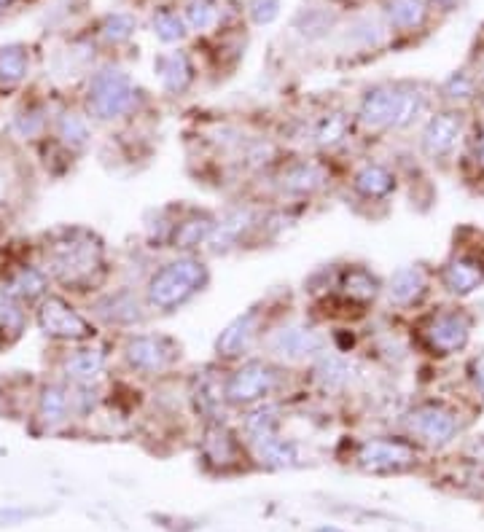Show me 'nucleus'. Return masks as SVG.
<instances>
[{
  "label": "nucleus",
  "instance_id": "obj_1",
  "mask_svg": "<svg viewBox=\"0 0 484 532\" xmlns=\"http://www.w3.org/2000/svg\"><path fill=\"white\" fill-rule=\"evenodd\" d=\"M46 272L73 291L95 288L105 275V245L89 229H57L44 245Z\"/></svg>",
  "mask_w": 484,
  "mask_h": 532
},
{
  "label": "nucleus",
  "instance_id": "obj_2",
  "mask_svg": "<svg viewBox=\"0 0 484 532\" xmlns=\"http://www.w3.org/2000/svg\"><path fill=\"white\" fill-rule=\"evenodd\" d=\"M428 95L415 84H377L366 89L355 111V121L366 132H401L423 119Z\"/></svg>",
  "mask_w": 484,
  "mask_h": 532
},
{
  "label": "nucleus",
  "instance_id": "obj_3",
  "mask_svg": "<svg viewBox=\"0 0 484 532\" xmlns=\"http://www.w3.org/2000/svg\"><path fill=\"white\" fill-rule=\"evenodd\" d=\"M210 280V272L205 261L191 253L156 266L148 275L146 283V304L154 312H175L183 304H189Z\"/></svg>",
  "mask_w": 484,
  "mask_h": 532
},
{
  "label": "nucleus",
  "instance_id": "obj_4",
  "mask_svg": "<svg viewBox=\"0 0 484 532\" xmlns=\"http://www.w3.org/2000/svg\"><path fill=\"white\" fill-rule=\"evenodd\" d=\"M140 103V89L121 68H100L87 84V113L97 121H119L132 116Z\"/></svg>",
  "mask_w": 484,
  "mask_h": 532
},
{
  "label": "nucleus",
  "instance_id": "obj_5",
  "mask_svg": "<svg viewBox=\"0 0 484 532\" xmlns=\"http://www.w3.org/2000/svg\"><path fill=\"white\" fill-rule=\"evenodd\" d=\"M471 331H474V315L466 312L463 307H441L431 312L420 326L425 350L439 358L447 355H458L471 342Z\"/></svg>",
  "mask_w": 484,
  "mask_h": 532
},
{
  "label": "nucleus",
  "instance_id": "obj_6",
  "mask_svg": "<svg viewBox=\"0 0 484 532\" xmlns=\"http://www.w3.org/2000/svg\"><path fill=\"white\" fill-rule=\"evenodd\" d=\"M404 425L415 441L431 449H441L458 438L463 422H460V412L455 406L444 404V401H423V404L409 409Z\"/></svg>",
  "mask_w": 484,
  "mask_h": 532
},
{
  "label": "nucleus",
  "instance_id": "obj_7",
  "mask_svg": "<svg viewBox=\"0 0 484 532\" xmlns=\"http://www.w3.org/2000/svg\"><path fill=\"white\" fill-rule=\"evenodd\" d=\"M277 387H280V369L275 363L253 358L237 366L226 379V404L248 409L267 401Z\"/></svg>",
  "mask_w": 484,
  "mask_h": 532
},
{
  "label": "nucleus",
  "instance_id": "obj_8",
  "mask_svg": "<svg viewBox=\"0 0 484 532\" xmlns=\"http://www.w3.org/2000/svg\"><path fill=\"white\" fill-rule=\"evenodd\" d=\"M124 361L143 377H156L181 361V344L165 334H135L124 344Z\"/></svg>",
  "mask_w": 484,
  "mask_h": 532
},
{
  "label": "nucleus",
  "instance_id": "obj_9",
  "mask_svg": "<svg viewBox=\"0 0 484 532\" xmlns=\"http://www.w3.org/2000/svg\"><path fill=\"white\" fill-rule=\"evenodd\" d=\"M35 320L49 339H60V342H87L95 336L92 323L68 299L52 293L35 307Z\"/></svg>",
  "mask_w": 484,
  "mask_h": 532
},
{
  "label": "nucleus",
  "instance_id": "obj_10",
  "mask_svg": "<svg viewBox=\"0 0 484 532\" xmlns=\"http://www.w3.org/2000/svg\"><path fill=\"white\" fill-rule=\"evenodd\" d=\"M264 344L269 355L280 363H312L320 352H326V336L318 328L302 326V323H286L269 331Z\"/></svg>",
  "mask_w": 484,
  "mask_h": 532
},
{
  "label": "nucleus",
  "instance_id": "obj_11",
  "mask_svg": "<svg viewBox=\"0 0 484 532\" xmlns=\"http://www.w3.org/2000/svg\"><path fill=\"white\" fill-rule=\"evenodd\" d=\"M466 135V116L455 108L433 111L420 132V151L431 162H444L458 151L460 140Z\"/></svg>",
  "mask_w": 484,
  "mask_h": 532
},
{
  "label": "nucleus",
  "instance_id": "obj_12",
  "mask_svg": "<svg viewBox=\"0 0 484 532\" xmlns=\"http://www.w3.org/2000/svg\"><path fill=\"white\" fill-rule=\"evenodd\" d=\"M355 463L372 473L407 471L417 463V447L407 438H366L355 452Z\"/></svg>",
  "mask_w": 484,
  "mask_h": 532
},
{
  "label": "nucleus",
  "instance_id": "obj_13",
  "mask_svg": "<svg viewBox=\"0 0 484 532\" xmlns=\"http://www.w3.org/2000/svg\"><path fill=\"white\" fill-rule=\"evenodd\" d=\"M146 309V299H140L138 293L130 291V288H119V291L100 296L92 304V315L108 328H132L146 320Z\"/></svg>",
  "mask_w": 484,
  "mask_h": 532
},
{
  "label": "nucleus",
  "instance_id": "obj_14",
  "mask_svg": "<svg viewBox=\"0 0 484 532\" xmlns=\"http://www.w3.org/2000/svg\"><path fill=\"white\" fill-rule=\"evenodd\" d=\"M261 336H264V312H261V307H251L245 315L234 318L232 323L218 334V358L234 361V358L248 355V352L253 350V344L259 342Z\"/></svg>",
  "mask_w": 484,
  "mask_h": 532
},
{
  "label": "nucleus",
  "instance_id": "obj_15",
  "mask_svg": "<svg viewBox=\"0 0 484 532\" xmlns=\"http://www.w3.org/2000/svg\"><path fill=\"white\" fill-rule=\"evenodd\" d=\"M439 280L450 296L466 299L484 285V258L476 253H455L441 266Z\"/></svg>",
  "mask_w": 484,
  "mask_h": 532
},
{
  "label": "nucleus",
  "instance_id": "obj_16",
  "mask_svg": "<svg viewBox=\"0 0 484 532\" xmlns=\"http://www.w3.org/2000/svg\"><path fill=\"white\" fill-rule=\"evenodd\" d=\"M329 186V170L315 159H296L277 175V189L288 197H312Z\"/></svg>",
  "mask_w": 484,
  "mask_h": 532
},
{
  "label": "nucleus",
  "instance_id": "obj_17",
  "mask_svg": "<svg viewBox=\"0 0 484 532\" xmlns=\"http://www.w3.org/2000/svg\"><path fill=\"white\" fill-rule=\"evenodd\" d=\"M216 224L218 218L213 213H208V210H191L186 215H178L170 248L189 253V250L199 248V245H208L213 232H216Z\"/></svg>",
  "mask_w": 484,
  "mask_h": 532
},
{
  "label": "nucleus",
  "instance_id": "obj_18",
  "mask_svg": "<svg viewBox=\"0 0 484 532\" xmlns=\"http://www.w3.org/2000/svg\"><path fill=\"white\" fill-rule=\"evenodd\" d=\"M428 285H431V277H428L423 266L407 264L398 266L396 272L390 275L388 285H385V293H388L390 304H396V307H412V304H417V301L428 293Z\"/></svg>",
  "mask_w": 484,
  "mask_h": 532
},
{
  "label": "nucleus",
  "instance_id": "obj_19",
  "mask_svg": "<svg viewBox=\"0 0 484 532\" xmlns=\"http://www.w3.org/2000/svg\"><path fill=\"white\" fill-rule=\"evenodd\" d=\"M108 355L100 347H78L62 361V377L70 385H97L105 374Z\"/></svg>",
  "mask_w": 484,
  "mask_h": 532
},
{
  "label": "nucleus",
  "instance_id": "obj_20",
  "mask_svg": "<svg viewBox=\"0 0 484 532\" xmlns=\"http://www.w3.org/2000/svg\"><path fill=\"white\" fill-rule=\"evenodd\" d=\"M3 288L19 299L22 304H41V301L49 296V272L44 266H17L6 280H3Z\"/></svg>",
  "mask_w": 484,
  "mask_h": 532
},
{
  "label": "nucleus",
  "instance_id": "obj_21",
  "mask_svg": "<svg viewBox=\"0 0 484 532\" xmlns=\"http://www.w3.org/2000/svg\"><path fill=\"white\" fill-rule=\"evenodd\" d=\"M396 181V172L390 167L380 162H366L353 175V189L358 197L369 199V202H385L390 194H396Z\"/></svg>",
  "mask_w": 484,
  "mask_h": 532
},
{
  "label": "nucleus",
  "instance_id": "obj_22",
  "mask_svg": "<svg viewBox=\"0 0 484 532\" xmlns=\"http://www.w3.org/2000/svg\"><path fill=\"white\" fill-rule=\"evenodd\" d=\"M312 379L323 393H342L353 382V366L339 352H320L312 361Z\"/></svg>",
  "mask_w": 484,
  "mask_h": 532
},
{
  "label": "nucleus",
  "instance_id": "obj_23",
  "mask_svg": "<svg viewBox=\"0 0 484 532\" xmlns=\"http://www.w3.org/2000/svg\"><path fill=\"white\" fill-rule=\"evenodd\" d=\"M35 417H38V422L49 430L65 425V422L73 417L68 385L49 382V385L41 387V393H38V406H35Z\"/></svg>",
  "mask_w": 484,
  "mask_h": 532
},
{
  "label": "nucleus",
  "instance_id": "obj_24",
  "mask_svg": "<svg viewBox=\"0 0 484 532\" xmlns=\"http://www.w3.org/2000/svg\"><path fill=\"white\" fill-rule=\"evenodd\" d=\"M154 70L159 73V81L170 95H183L194 81V65H191L186 52L159 54L154 60Z\"/></svg>",
  "mask_w": 484,
  "mask_h": 532
},
{
  "label": "nucleus",
  "instance_id": "obj_25",
  "mask_svg": "<svg viewBox=\"0 0 484 532\" xmlns=\"http://www.w3.org/2000/svg\"><path fill=\"white\" fill-rule=\"evenodd\" d=\"M251 449L256 460L267 468H294V465H299V447L291 438H283L280 433L251 441Z\"/></svg>",
  "mask_w": 484,
  "mask_h": 532
},
{
  "label": "nucleus",
  "instance_id": "obj_26",
  "mask_svg": "<svg viewBox=\"0 0 484 532\" xmlns=\"http://www.w3.org/2000/svg\"><path fill=\"white\" fill-rule=\"evenodd\" d=\"M337 288L342 291L350 304H358V307H366V304H372L382 291V283L377 277L366 269V266H350L345 275L339 277Z\"/></svg>",
  "mask_w": 484,
  "mask_h": 532
},
{
  "label": "nucleus",
  "instance_id": "obj_27",
  "mask_svg": "<svg viewBox=\"0 0 484 532\" xmlns=\"http://www.w3.org/2000/svg\"><path fill=\"white\" fill-rule=\"evenodd\" d=\"M202 449H205V457L210 463L216 465H232L237 457H240V438L234 436L232 430L221 425V422H213L205 430V441H202Z\"/></svg>",
  "mask_w": 484,
  "mask_h": 532
},
{
  "label": "nucleus",
  "instance_id": "obj_28",
  "mask_svg": "<svg viewBox=\"0 0 484 532\" xmlns=\"http://www.w3.org/2000/svg\"><path fill=\"white\" fill-rule=\"evenodd\" d=\"M253 226H256V218H253L251 210H242V207L240 210H232V213L224 215V218H218L216 232H213L208 245L213 250L234 248V245L245 237V232H251Z\"/></svg>",
  "mask_w": 484,
  "mask_h": 532
},
{
  "label": "nucleus",
  "instance_id": "obj_29",
  "mask_svg": "<svg viewBox=\"0 0 484 532\" xmlns=\"http://www.w3.org/2000/svg\"><path fill=\"white\" fill-rule=\"evenodd\" d=\"M191 395L197 401V412H202L205 417H218V409L226 404V382L213 374V371H205L194 379V387H191Z\"/></svg>",
  "mask_w": 484,
  "mask_h": 532
},
{
  "label": "nucleus",
  "instance_id": "obj_30",
  "mask_svg": "<svg viewBox=\"0 0 484 532\" xmlns=\"http://www.w3.org/2000/svg\"><path fill=\"white\" fill-rule=\"evenodd\" d=\"M280 428V409L275 404L261 401L256 406H248V412L242 414V433L251 441H259L264 436H272Z\"/></svg>",
  "mask_w": 484,
  "mask_h": 532
},
{
  "label": "nucleus",
  "instance_id": "obj_31",
  "mask_svg": "<svg viewBox=\"0 0 484 532\" xmlns=\"http://www.w3.org/2000/svg\"><path fill=\"white\" fill-rule=\"evenodd\" d=\"M479 78L474 76V73H468V70H455L444 84H441V100L447 103V108H455V111H460V108H466V105H471L476 100V95H479Z\"/></svg>",
  "mask_w": 484,
  "mask_h": 532
},
{
  "label": "nucleus",
  "instance_id": "obj_32",
  "mask_svg": "<svg viewBox=\"0 0 484 532\" xmlns=\"http://www.w3.org/2000/svg\"><path fill=\"white\" fill-rule=\"evenodd\" d=\"M350 127H353V119L345 111L326 113L312 127V143L318 148H337L347 138Z\"/></svg>",
  "mask_w": 484,
  "mask_h": 532
},
{
  "label": "nucleus",
  "instance_id": "obj_33",
  "mask_svg": "<svg viewBox=\"0 0 484 532\" xmlns=\"http://www.w3.org/2000/svg\"><path fill=\"white\" fill-rule=\"evenodd\" d=\"M385 17L396 30H417L428 17V0H388Z\"/></svg>",
  "mask_w": 484,
  "mask_h": 532
},
{
  "label": "nucleus",
  "instance_id": "obj_34",
  "mask_svg": "<svg viewBox=\"0 0 484 532\" xmlns=\"http://www.w3.org/2000/svg\"><path fill=\"white\" fill-rule=\"evenodd\" d=\"M27 73H30V52H27V46H22V43L0 46V84H22Z\"/></svg>",
  "mask_w": 484,
  "mask_h": 532
},
{
  "label": "nucleus",
  "instance_id": "obj_35",
  "mask_svg": "<svg viewBox=\"0 0 484 532\" xmlns=\"http://www.w3.org/2000/svg\"><path fill=\"white\" fill-rule=\"evenodd\" d=\"M57 138H60L62 146L70 148V151H81V148H87L89 140H92L89 119L73 111L62 113L60 119H57Z\"/></svg>",
  "mask_w": 484,
  "mask_h": 532
},
{
  "label": "nucleus",
  "instance_id": "obj_36",
  "mask_svg": "<svg viewBox=\"0 0 484 532\" xmlns=\"http://www.w3.org/2000/svg\"><path fill=\"white\" fill-rule=\"evenodd\" d=\"M334 25H337V14L329 9H304L294 19V30H299L304 38H323Z\"/></svg>",
  "mask_w": 484,
  "mask_h": 532
},
{
  "label": "nucleus",
  "instance_id": "obj_37",
  "mask_svg": "<svg viewBox=\"0 0 484 532\" xmlns=\"http://www.w3.org/2000/svg\"><path fill=\"white\" fill-rule=\"evenodd\" d=\"M183 22L197 30V33H205L210 27L218 22V3L216 0H186L183 6Z\"/></svg>",
  "mask_w": 484,
  "mask_h": 532
},
{
  "label": "nucleus",
  "instance_id": "obj_38",
  "mask_svg": "<svg viewBox=\"0 0 484 532\" xmlns=\"http://www.w3.org/2000/svg\"><path fill=\"white\" fill-rule=\"evenodd\" d=\"M25 304L19 299H14L3 285H0V331L3 334H22L25 328Z\"/></svg>",
  "mask_w": 484,
  "mask_h": 532
},
{
  "label": "nucleus",
  "instance_id": "obj_39",
  "mask_svg": "<svg viewBox=\"0 0 484 532\" xmlns=\"http://www.w3.org/2000/svg\"><path fill=\"white\" fill-rule=\"evenodd\" d=\"M151 27H154V35L162 43H178L186 38V22L170 9H156Z\"/></svg>",
  "mask_w": 484,
  "mask_h": 532
},
{
  "label": "nucleus",
  "instance_id": "obj_40",
  "mask_svg": "<svg viewBox=\"0 0 484 532\" xmlns=\"http://www.w3.org/2000/svg\"><path fill=\"white\" fill-rule=\"evenodd\" d=\"M135 27H138V19L132 17V14L119 11V14H108V17L103 19L100 33H103L105 41L124 43V41H130L132 35H135Z\"/></svg>",
  "mask_w": 484,
  "mask_h": 532
},
{
  "label": "nucleus",
  "instance_id": "obj_41",
  "mask_svg": "<svg viewBox=\"0 0 484 532\" xmlns=\"http://www.w3.org/2000/svg\"><path fill=\"white\" fill-rule=\"evenodd\" d=\"M46 124H49V119H46L44 108H27V111L14 116V132H17L22 140L41 138Z\"/></svg>",
  "mask_w": 484,
  "mask_h": 532
},
{
  "label": "nucleus",
  "instance_id": "obj_42",
  "mask_svg": "<svg viewBox=\"0 0 484 532\" xmlns=\"http://www.w3.org/2000/svg\"><path fill=\"white\" fill-rule=\"evenodd\" d=\"M277 14H280V0H253L251 3V19L256 25L275 22Z\"/></svg>",
  "mask_w": 484,
  "mask_h": 532
},
{
  "label": "nucleus",
  "instance_id": "obj_43",
  "mask_svg": "<svg viewBox=\"0 0 484 532\" xmlns=\"http://www.w3.org/2000/svg\"><path fill=\"white\" fill-rule=\"evenodd\" d=\"M468 379H471V385L474 390L484 398V350L476 355L474 361L468 363Z\"/></svg>",
  "mask_w": 484,
  "mask_h": 532
},
{
  "label": "nucleus",
  "instance_id": "obj_44",
  "mask_svg": "<svg viewBox=\"0 0 484 532\" xmlns=\"http://www.w3.org/2000/svg\"><path fill=\"white\" fill-rule=\"evenodd\" d=\"M471 159H474L476 167L484 172V121L474 129V135H471Z\"/></svg>",
  "mask_w": 484,
  "mask_h": 532
},
{
  "label": "nucleus",
  "instance_id": "obj_45",
  "mask_svg": "<svg viewBox=\"0 0 484 532\" xmlns=\"http://www.w3.org/2000/svg\"><path fill=\"white\" fill-rule=\"evenodd\" d=\"M433 6H439L441 11H458L463 6V0H431Z\"/></svg>",
  "mask_w": 484,
  "mask_h": 532
},
{
  "label": "nucleus",
  "instance_id": "obj_46",
  "mask_svg": "<svg viewBox=\"0 0 484 532\" xmlns=\"http://www.w3.org/2000/svg\"><path fill=\"white\" fill-rule=\"evenodd\" d=\"M11 3H14V0H0V11H3V9H9Z\"/></svg>",
  "mask_w": 484,
  "mask_h": 532
}]
</instances>
